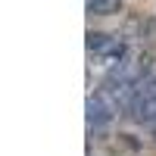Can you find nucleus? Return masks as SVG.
Masks as SVG:
<instances>
[{
	"label": "nucleus",
	"mask_w": 156,
	"mask_h": 156,
	"mask_svg": "<svg viewBox=\"0 0 156 156\" xmlns=\"http://www.w3.org/2000/svg\"><path fill=\"white\" fill-rule=\"evenodd\" d=\"M128 115L134 122H156V75H147L137 81L134 100L128 106Z\"/></svg>",
	"instance_id": "1"
},
{
	"label": "nucleus",
	"mask_w": 156,
	"mask_h": 156,
	"mask_svg": "<svg viewBox=\"0 0 156 156\" xmlns=\"http://www.w3.org/2000/svg\"><path fill=\"white\" fill-rule=\"evenodd\" d=\"M112 112H115V106L106 100V94H94V97H87V122L90 125H106L109 119H112Z\"/></svg>",
	"instance_id": "2"
},
{
	"label": "nucleus",
	"mask_w": 156,
	"mask_h": 156,
	"mask_svg": "<svg viewBox=\"0 0 156 156\" xmlns=\"http://www.w3.org/2000/svg\"><path fill=\"white\" fill-rule=\"evenodd\" d=\"M97 56H100L103 66H119V62L125 59V41H122V37H112V41L103 47Z\"/></svg>",
	"instance_id": "3"
},
{
	"label": "nucleus",
	"mask_w": 156,
	"mask_h": 156,
	"mask_svg": "<svg viewBox=\"0 0 156 156\" xmlns=\"http://www.w3.org/2000/svg\"><path fill=\"white\" fill-rule=\"evenodd\" d=\"M87 12L90 16H115V12H122V0H87Z\"/></svg>",
	"instance_id": "4"
},
{
	"label": "nucleus",
	"mask_w": 156,
	"mask_h": 156,
	"mask_svg": "<svg viewBox=\"0 0 156 156\" xmlns=\"http://www.w3.org/2000/svg\"><path fill=\"white\" fill-rule=\"evenodd\" d=\"M84 37H87V41H84V47L90 50V53H100V50H103V47H106V44L112 41V37H109L106 31H87Z\"/></svg>",
	"instance_id": "5"
},
{
	"label": "nucleus",
	"mask_w": 156,
	"mask_h": 156,
	"mask_svg": "<svg viewBox=\"0 0 156 156\" xmlns=\"http://www.w3.org/2000/svg\"><path fill=\"white\" fill-rule=\"evenodd\" d=\"M140 37H144V41H156V19L153 16L140 19Z\"/></svg>",
	"instance_id": "6"
}]
</instances>
